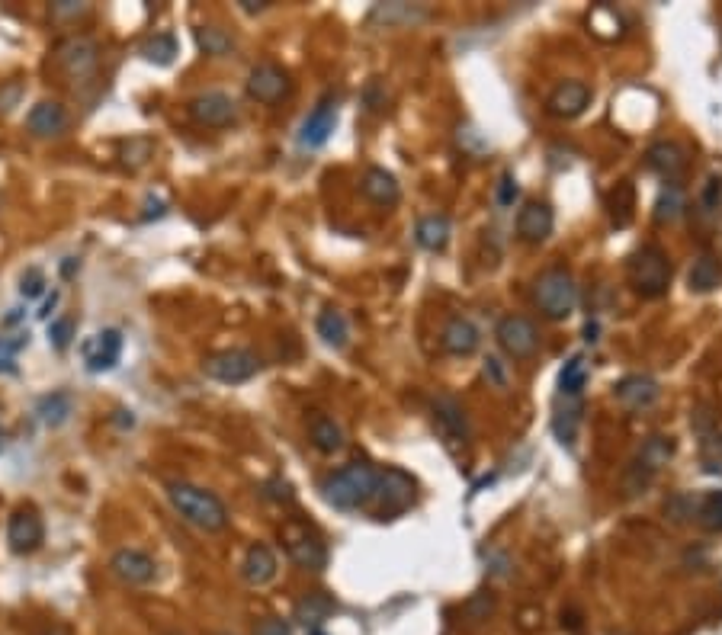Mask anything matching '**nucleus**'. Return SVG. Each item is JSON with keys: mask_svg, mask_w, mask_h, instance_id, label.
I'll use <instances>...</instances> for the list:
<instances>
[{"mask_svg": "<svg viewBox=\"0 0 722 635\" xmlns=\"http://www.w3.org/2000/svg\"><path fill=\"white\" fill-rule=\"evenodd\" d=\"M376 482H379V472L370 466V462L353 459L344 469L325 475V482H321V498H325L334 510H360L366 504H373Z\"/></svg>", "mask_w": 722, "mask_h": 635, "instance_id": "obj_1", "label": "nucleus"}, {"mask_svg": "<svg viewBox=\"0 0 722 635\" xmlns=\"http://www.w3.org/2000/svg\"><path fill=\"white\" fill-rule=\"evenodd\" d=\"M167 501L190 526L203 533H222L228 526V507L219 494L199 488L193 482H171L167 485Z\"/></svg>", "mask_w": 722, "mask_h": 635, "instance_id": "obj_2", "label": "nucleus"}, {"mask_svg": "<svg viewBox=\"0 0 722 635\" xmlns=\"http://www.w3.org/2000/svg\"><path fill=\"white\" fill-rule=\"evenodd\" d=\"M626 276L636 296L642 299H662L671 286V260L658 244L636 247L626 260Z\"/></svg>", "mask_w": 722, "mask_h": 635, "instance_id": "obj_3", "label": "nucleus"}, {"mask_svg": "<svg viewBox=\"0 0 722 635\" xmlns=\"http://www.w3.org/2000/svg\"><path fill=\"white\" fill-rule=\"evenodd\" d=\"M533 302L549 321H565L578 308V283L565 267H549L536 276Z\"/></svg>", "mask_w": 722, "mask_h": 635, "instance_id": "obj_4", "label": "nucleus"}, {"mask_svg": "<svg viewBox=\"0 0 722 635\" xmlns=\"http://www.w3.org/2000/svg\"><path fill=\"white\" fill-rule=\"evenodd\" d=\"M283 546L289 562L299 565L302 571H325L328 568V546L321 542V536L312 530L309 523L289 520L283 526Z\"/></svg>", "mask_w": 722, "mask_h": 635, "instance_id": "obj_5", "label": "nucleus"}, {"mask_svg": "<svg viewBox=\"0 0 722 635\" xmlns=\"http://www.w3.org/2000/svg\"><path fill=\"white\" fill-rule=\"evenodd\" d=\"M55 61H58V68L71 77V81L84 84L100 68V45L90 36H68L55 45Z\"/></svg>", "mask_w": 722, "mask_h": 635, "instance_id": "obj_6", "label": "nucleus"}, {"mask_svg": "<svg viewBox=\"0 0 722 635\" xmlns=\"http://www.w3.org/2000/svg\"><path fill=\"white\" fill-rule=\"evenodd\" d=\"M414 478L402 469H386L379 472L376 482V517L379 520H395L414 504Z\"/></svg>", "mask_w": 722, "mask_h": 635, "instance_id": "obj_7", "label": "nucleus"}, {"mask_svg": "<svg viewBox=\"0 0 722 635\" xmlns=\"http://www.w3.org/2000/svg\"><path fill=\"white\" fill-rule=\"evenodd\" d=\"M203 373L215 382H222V385H241V382H248L260 373V356L254 350H244V347L222 350V353L206 356Z\"/></svg>", "mask_w": 722, "mask_h": 635, "instance_id": "obj_8", "label": "nucleus"}, {"mask_svg": "<svg viewBox=\"0 0 722 635\" xmlns=\"http://www.w3.org/2000/svg\"><path fill=\"white\" fill-rule=\"evenodd\" d=\"M293 94V77L276 61H257L248 74V97L264 106H280Z\"/></svg>", "mask_w": 722, "mask_h": 635, "instance_id": "obj_9", "label": "nucleus"}, {"mask_svg": "<svg viewBox=\"0 0 722 635\" xmlns=\"http://www.w3.org/2000/svg\"><path fill=\"white\" fill-rule=\"evenodd\" d=\"M495 340L511 360H530L540 350V331L527 315H504L495 328Z\"/></svg>", "mask_w": 722, "mask_h": 635, "instance_id": "obj_10", "label": "nucleus"}, {"mask_svg": "<svg viewBox=\"0 0 722 635\" xmlns=\"http://www.w3.org/2000/svg\"><path fill=\"white\" fill-rule=\"evenodd\" d=\"M122 347H126V340H122L119 328H103L97 334H90L87 340H81L84 369L94 376L110 373V369H116L119 360H122Z\"/></svg>", "mask_w": 722, "mask_h": 635, "instance_id": "obj_11", "label": "nucleus"}, {"mask_svg": "<svg viewBox=\"0 0 722 635\" xmlns=\"http://www.w3.org/2000/svg\"><path fill=\"white\" fill-rule=\"evenodd\" d=\"M187 113L203 129H228L238 119V106L222 90H209V94H199L187 103Z\"/></svg>", "mask_w": 722, "mask_h": 635, "instance_id": "obj_12", "label": "nucleus"}, {"mask_svg": "<svg viewBox=\"0 0 722 635\" xmlns=\"http://www.w3.org/2000/svg\"><path fill=\"white\" fill-rule=\"evenodd\" d=\"M7 542L13 555H33L45 542V523L36 507H17L7 523Z\"/></svg>", "mask_w": 722, "mask_h": 635, "instance_id": "obj_13", "label": "nucleus"}, {"mask_svg": "<svg viewBox=\"0 0 722 635\" xmlns=\"http://www.w3.org/2000/svg\"><path fill=\"white\" fill-rule=\"evenodd\" d=\"M334 129H337V97L325 94L315 103V110L305 116L302 129H299V145L309 148V151L325 148L328 138L334 135Z\"/></svg>", "mask_w": 722, "mask_h": 635, "instance_id": "obj_14", "label": "nucleus"}, {"mask_svg": "<svg viewBox=\"0 0 722 635\" xmlns=\"http://www.w3.org/2000/svg\"><path fill=\"white\" fill-rule=\"evenodd\" d=\"M110 571L122 584L142 587L158 578V562L142 549H116L110 559Z\"/></svg>", "mask_w": 722, "mask_h": 635, "instance_id": "obj_15", "label": "nucleus"}, {"mask_svg": "<svg viewBox=\"0 0 722 635\" xmlns=\"http://www.w3.org/2000/svg\"><path fill=\"white\" fill-rule=\"evenodd\" d=\"M434 424H437V433L450 446H463L469 440V417L453 395L434 398Z\"/></svg>", "mask_w": 722, "mask_h": 635, "instance_id": "obj_16", "label": "nucleus"}, {"mask_svg": "<svg viewBox=\"0 0 722 635\" xmlns=\"http://www.w3.org/2000/svg\"><path fill=\"white\" fill-rule=\"evenodd\" d=\"M440 347H443V353H450V356H472L475 350L482 347L479 324H475L472 318H466V315L447 318V324H443V331H440Z\"/></svg>", "mask_w": 722, "mask_h": 635, "instance_id": "obj_17", "label": "nucleus"}, {"mask_svg": "<svg viewBox=\"0 0 722 635\" xmlns=\"http://www.w3.org/2000/svg\"><path fill=\"white\" fill-rule=\"evenodd\" d=\"M552 225H556V212L543 199H530L517 212V238L527 244H543L552 235Z\"/></svg>", "mask_w": 722, "mask_h": 635, "instance_id": "obj_18", "label": "nucleus"}, {"mask_svg": "<svg viewBox=\"0 0 722 635\" xmlns=\"http://www.w3.org/2000/svg\"><path fill=\"white\" fill-rule=\"evenodd\" d=\"M613 398H617L626 411H645L662 398V385H658L652 376L633 373V376H623L617 385H613Z\"/></svg>", "mask_w": 722, "mask_h": 635, "instance_id": "obj_19", "label": "nucleus"}, {"mask_svg": "<svg viewBox=\"0 0 722 635\" xmlns=\"http://www.w3.org/2000/svg\"><path fill=\"white\" fill-rule=\"evenodd\" d=\"M591 106V87L585 81H562L546 100L549 116L556 119H578Z\"/></svg>", "mask_w": 722, "mask_h": 635, "instance_id": "obj_20", "label": "nucleus"}, {"mask_svg": "<svg viewBox=\"0 0 722 635\" xmlns=\"http://www.w3.org/2000/svg\"><path fill=\"white\" fill-rule=\"evenodd\" d=\"M68 110L58 100H39L33 110L26 113V129L36 138H58L68 132Z\"/></svg>", "mask_w": 722, "mask_h": 635, "instance_id": "obj_21", "label": "nucleus"}, {"mask_svg": "<svg viewBox=\"0 0 722 635\" xmlns=\"http://www.w3.org/2000/svg\"><path fill=\"white\" fill-rule=\"evenodd\" d=\"M645 164L665 183H674L687 170V151L678 142H655L645 151Z\"/></svg>", "mask_w": 722, "mask_h": 635, "instance_id": "obj_22", "label": "nucleus"}, {"mask_svg": "<svg viewBox=\"0 0 722 635\" xmlns=\"http://www.w3.org/2000/svg\"><path fill=\"white\" fill-rule=\"evenodd\" d=\"M360 190L379 209H392L398 199H402V187H398V180L389 174L386 167H366V174L360 180Z\"/></svg>", "mask_w": 722, "mask_h": 635, "instance_id": "obj_23", "label": "nucleus"}, {"mask_svg": "<svg viewBox=\"0 0 722 635\" xmlns=\"http://www.w3.org/2000/svg\"><path fill=\"white\" fill-rule=\"evenodd\" d=\"M276 571H280V565H276V555L270 546H264V542H254V546L244 552V562H241V578L248 581L251 587H264L276 578Z\"/></svg>", "mask_w": 722, "mask_h": 635, "instance_id": "obj_24", "label": "nucleus"}, {"mask_svg": "<svg viewBox=\"0 0 722 635\" xmlns=\"http://www.w3.org/2000/svg\"><path fill=\"white\" fill-rule=\"evenodd\" d=\"M450 235H453V225L443 212H430V215H421L418 225H414V241H418L424 251L430 254H443L450 244Z\"/></svg>", "mask_w": 722, "mask_h": 635, "instance_id": "obj_25", "label": "nucleus"}, {"mask_svg": "<svg viewBox=\"0 0 722 635\" xmlns=\"http://www.w3.org/2000/svg\"><path fill=\"white\" fill-rule=\"evenodd\" d=\"M309 440H312V446L318 449L321 456H334V453H341V449H344V430H341V424L334 421V417L315 411L309 417Z\"/></svg>", "mask_w": 722, "mask_h": 635, "instance_id": "obj_26", "label": "nucleus"}, {"mask_svg": "<svg viewBox=\"0 0 722 635\" xmlns=\"http://www.w3.org/2000/svg\"><path fill=\"white\" fill-rule=\"evenodd\" d=\"M334 610H337V603H334L331 594H325V591H312V594H305V597L296 603L293 619H299V623H302L305 629H321V623H325V619H331Z\"/></svg>", "mask_w": 722, "mask_h": 635, "instance_id": "obj_27", "label": "nucleus"}, {"mask_svg": "<svg viewBox=\"0 0 722 635\" xmlns=\"http://www.w3.org/2000/svg\"><path fill=\"white\" fill-rule=\"evenodd\" d=\"M427 17L424 7H414V4H402V0H395V4H376L370 10V23L373 26H386V29H395V26H414Z\"/></svg>", "mask_w": 722, "mask_h": 635, "instance_id": "obj_28", "label": "nucleus"}, {"mask_svg": "<svg viewBox=\"0 0 722 635\" xmlns=\"http://www.w3.org/2000/svg\"><path fill=\"white\" fill-rule=\"evenodd\" d=\"M581 424V398H556V414H552V433L562 446H572Z\"/></svg>", "mask_w": 722, "mask_h": 635, "instance_id": "obj_29", "label": "nucleus"}, {"mask_svg": "<svg viewBox=\"0 0 722 635\" xmlns=\"http://www.w3.org/2000/svg\"><path fill=\"white\" fill-rule=\"evenodd\" d=\"M674 453H678V440L668 437V433H655V437L642 443V449L636 453V462H642L645 469H652L658 475L674 459Z\"/></svg>", "mask_w": 722, "mask_h": 635, "instance_id": "obj_30", "label": "nucleus"}, {"mask_svg": "<svg viewBox=\"0 0 722 635\" xmlns=\"http://www.w3.org/2000/svg\"><path fill=\"white\" fill-rule=\"evenodd\" d=\"M71 414H74V398L68 392H49V395H42L36 401V417L45 424V427H65L71 421Z\"/></svg>", "mask_w": 722, "mask_h": 635, "instance_id": "obj_31", "label": "nucleus"}, {"mask_svg": "<svg viewBox=\"0 0 722 635\" xmlns=\"http://www.w3.org/2000/svg\"><path fill=\"white\" fill-rule=\"evenodd\" d=\"M607 209H610V222L613 228H629L636 215V187L629 180H620L617 187L607 196Z\"/></svg>", "mask_w": 722, "mask_h": 635, "instance_id": "obj_32", "label": "nucleus"}, {"mask_svg": "<svg viewBox=\"0 0 722 635\" xmlns=\"http://www.w3.org/2000/svg\"><path fill=\"white\" fill-rule=\"evenodd\" d=\"M315 331L318 337L325 340L331 350H344L350 344V324H347V315L337 312V308H325V312L318 315L315 321Z\"/></svg>", "mask_w": 722, "mask_h": 635, "instance_id": "obj_33", "label": "nucleus"}, {"mask_svg": "<svg viewBox=\"0 0 722 635\" xmlns=\"http://www.w3.org/2000/svg\"><path fill=\"white\" fill-rule=\"evenodd\" d=\"M585 385H588V356L575 353L559 373V395L556 398H581L585 395Z\"/></svg>", "mask_w": 722, "mask_h": 635, "instance_id": "obj_34", "label": "nucleus"}, {"mask_svg": "<svg viewBox=\"0 0 722 635\" xmlns=\"http://www.w3.org/2000/svg\"><path fill=\"white\" fill-rule=\"evenodd\" d=\"M687 286L690 292H713L722 286V263L713 254H703L694 260V267L687 273Z\"/></svg>", "mask_w": 722, "mask_h": 635, "instance_id": "obj_35", "label": "nucleus"}, {"mask_svg": "<svg viewBox=\"0 0 722 635\" xmlns=\"http://www.w3.org/2000/svg\"><path fill=\"white\" fill-rule=\"evenodd\" d=\"M687 209V196H684V187L681 183H665L662 193L655 199V222L658 225H671L678 222Z\"/></svg>", "mask_w": 722, "mask_h": 635, "instance_id": "obj_36", "label": "nucleus"}, {"mask_svg": "<svg viewBox=\"0 0 722 635\" xmlns=\"http://www.w3.org/2000/svg\"><path fill=\"white\" fill-rule=\"evenodd\" d=\"M196 45L212 58H222V55L235 52V39L228 36L222 26H196Z\"/></svg>", "mask_w": 722, "mask_h": 635, "instance_id": "obj_37", "label": "nucleus"}, {"mask_svg": "<svg viewBox=\"0 0 722 635\" xmlns=\"http://www.w3.org/2000/svg\"><path fill=\"white\" fill-rule=\"evenodd\" d=\"M142 58L151 61V65H171L177 55V36L174 33H155L151 39L142 42Z\"/></svg>", "mask_w": 722, "mask_h": 635, "instance_id": "obj_38", "label": "nucleus"}, {"mask_svg": "<svg viewBox=\"0 0 722 635\" xmlns=\"http://www.w3.org/2000/svg\"><path fill=\"white\" fill-rule=\"evenodd\" d=\"M697 523L706 533H722V491H710L697 501Z\"/></svg>", "mask_w": 722, "mask_h": 635, "instance_id": "obj_39", "label": "nucleus"}, {"mask_svg": "<svg viewBox=\"0 0 722 635\" xmlns=\"http://www.w3.org/2000/svg\"><path fill=\"white\" fill-rule=\"evenodd\" d=\"M151 154H155V142H151V138H132V142L122 148V161L135 170V167L148 164Z\"/></svg>", "mask_w": 722, "mask_h": 635, "instance_id": "obj_40", "label": "nucleus"}, {"mask_svg": "<svg viewBox=\"0 0 722 635\" xmlns=\"http://www.w3.org/2000/svg\"><path fill=\"white\" fill-rule=\"evenodd\" d=\"M260 494H264V498H267V501H273V504H293V501H296V491H293V485H289L286 478H280V475L267 478L264 488H260Z\"/></svg>", "mask_w": 722, "mask_h": 635, "instance_id": "obj_41", "label": "nucleus"}, {"mask_svg": "<svg viewBox=\"0 0 722 635\" xmlns=\"http://www.w3.org/2000/svg\"><path fill=\"white\" fill-rule=\"evenodd\" d=\"M491 613H495V597H488V594H475L472 600H466V607H463V616L472 626L485 623Z\"/></svg>", "mask_w": 722, "mask_h": 635, "instance_id": "obj_42", "label": "nucleus"}, {"mask_svg": "<svg viewBox=\"0 0 722 635\" xmlns=\"http://www.w3.org/2000/svg\"><path fill=\"white\" fill-rule=\"evenodd\" d=\"M45 273L39 270V267H29L23 276H20V296L26 299V302H33V299H39V296H45Z\"/></svg>", "mask_w": 722, "mask_h": 635, "instance_id": "obj_43", "label": "nucleus"}, {"mask_svg": "<svg viewBox=\"0 0 722 635\" xmlns=\"http://www.w3.org/2000/svg\"><path fill=\"white\" fill-rule=\"evenodd\" d=\"M74 340V318H55L49 324V344L55 350H68Z\"/></svg>", "mask_w": 722, "mask_h": 635, "instance_id": "obj_44", "label": "nucleus"}, {"mask_svg": "<svg viewBox=\"0 0 722 635\" xmlns=\"http://www.w3.org/2000/svg\"><path fill=\"white\" fill-rule=\"evenodd\" d=\"M665 514H668L674 523H684L687 517H694V514H697V501H694V498H687V494H674V498L665 504Z\"/></svg>", "mask_w": 722, "mask_h": 635, "instance_id": "obj_45", "label": "nucleus"}, {"mask_svg": "<svg viewBox=\"0 0 722 635\" xmlns=\"http://www.w3.org/2000/svg\"><path fill=\"white\" fill-rule=\"evenodd\" d=\"M26 344H29V334L0 337V366H10V363H13V356H17ZM10 369H13V366H10Z\"/></svg>", "mask_w": 722, "mask_h": 635, "instance_id": "obj_46", "label": "nucleus"}, {"mask_svg": "<svg viewBox=\"0 0 722 635\" xmlns=\"http://www.w3.org/2000/svg\"><path fill=\"white\" fill-rule=\"evenodd\" d=\"M254 635H293V626H289V619L283 616H264L254 626Z\"/></svg>", "mask_w": 722, "mask_h": 635, "instance_id": "obj_47", "label": "nucleus"}, {"mask_svg": "<svg viewBox=\"0 0 722 635\" xmlns=\"http://www.w3.org/2000/svg\"><path fill=\"white\" fill-rule=\"evenodd\" d=\"M84 13H90V4H74V0H58V4H52L55 20H78Z\"/></svg>", "mask_w": 722, "mask_h": 635, "instance_id": "obj_48", "label": "nucleus"}, {"mask_svg": "<svg viewBox=\"0 0 722 635\" xmlns=\"http://www.w3.org/2000/svg\"><path fill=\"white\" fill-rule=\"evenodd\" d=\"M20 100H23V84L20 81H10V84L0 87V113H10L13 106H20Z\"/></svg>", "mask_w": 722, "mask_h": 635, "instance_id": "obj_49", "label": "nucleus"}, {"mask_svg": "<svg viewBox=\"0 0 722 635\" xmlns=\"http://www.w3.org/2000/svg\"><path fill=\"white\" fill-rule=\"evenodd\" d=\"M517 193H520V187H517V180H514L511 174H504V177H501V183H498V193H495V199H498V206H501V209H508V206H514V199H517Z\"/></svg>", "mask_w": 722, "mask_h": 635, "instance_id": "obj_50", "label": "nucleus"}, {"mask_svg": "<svg viewBox=\"0 0 722 635\" xmlns=\"http://www.w3.org/2000/svg\"><path fill=\"white\" fill-rule=\"evenodd\" d=\"M485 376L491 379L495 389H508V373H504V363L498 360V356H488L485 360Z\"/></svg>", "mask_w": 722, "mask_h": 635, "instance_id": "obj_51", "label": "nucleus"}, {"mask_svg": "<svg viewBox=\"0 0 722 635\" xmlns=\"http://www.w3.org/2000/svg\"><path fill=\"white\" fill-rule=\"evenodd\" d=\"M719 196H722V177H710L706 180V190H703V206L713 209L719 203Z\"/></svg>", "mask_w": 722, "mask_h": 635, "instance_id": "obj_52", "label": "nucleus"}, {"mask_svg": "<svg viewBox=\"0 0 722 635\" xmlns=\"http://www.w3.org/2000/svg\"><path fill=\"white\" fill-rule=\"evenodd\" d=\"M58 302H61V292L58 289H52V292H45V299H42V305H39V312H36V318H42V321H49V315L58 308Z\"/></svg>", "mask_w": 722, "mask_h": 635, "instance_id": "obj_53", "label": "nucleus"}, {"mask_svg": "<svg viewBox=\"0 0 722 635\" xmlns=\"http://www.w3.org/2000/svg\"><path fill=\"white\" fill-rule=\"evenodd\" d=\"M363 100H366V110H373V113L386 106V94H379V84H376V81L366 87V97H363Z\"/></svg>", "mask_w": 722, "mask_h": 635, "instance_id": "obj_54", "label": "nucleus"}, {"mask_svg": "<svg viewBox=\"0 0 722 635\" xmlns=\"http://www.w3.org/2000/svg\"><path fill=\"white\" fill-rule=\"evenodd\" d=\"M81 270V260L78 257H65V263H61V276H65V280H71L74 273Z\"/></svg>", "mask_w": 722, "mask_h": 635, "instance_id": "obj_55", "label": "nucleus"}, {"mask_svg": "<svg viewBox=\"0 0 722 635\" xmlns=\"http://www.w3.org/2000/svg\"><path fill=\"white\" fill-rule=\"evenodd\" d=\"M113 424L122 427V430H132V427H135V417H132V411H116Z\"/></svg>", "mask_w": 722, "mask_h": 635, "instance_id": "obj_56", "label": "nucleus"}, {"mask_svg": "<svg viewBox=\"0 0 722 635\" xmlns=\"http://www.w3.org/2000/svg\"><path fill=\"white\" fill-rule=\"evenodd\" d=\"M241 10L244 13H260V10H267V0H238Z\"/></svg>", "mask_w": 722, "mask_h": 635, "instance_id": "obj_57", "label": "nucleus"}, {"mask_svg": "<svg viewBox=\"0 0 722 635\" xmlns=\"http://www.w3.org/2000/svg\"><path fill=\"white\" fill-rule=\"evenodd\" d=\"M20 321H23V308H10V315L4 318L7 328H13V324H20Z\"/></svg>", "mask_w": 722, "mask_h": 635, "instance_id": "obj_58", "label": "nucleus"}, {"mask_svg": "<svg viewBox=\"0 0 722 635\" xmlns=\"http://www.w3.org/2000/svg\"><path fill=\"white\" fill-rule=\"evenodd\" d=\"M39 635H71V632L61 629V626H52V629H45V632H39Z\"/></svg>", "mask_w": 722, "mask_h": 635, "instance_id": "obj_59", "label": "nucleus"}, {"mask_svg": "<svg viewBox=\"0 0 722 635\" xmlns=\"http://www.w3.org/2000/svg\"><path fill=\"white\" fill-rule=\"evenodd\" d=\"M0 453H4V430H0Z\"/></svg>", "mask_w": 722, "mask_h": 635, "instance_id": "obj_60", "label": "nucleus"}, {"mask_svg": "<svg viewBox=\"0 0 722 635\" xmlns=\"http://www.w3.org/2000/svg\"><path fill=\"white\" fill-rule=\"evenodd\" d=\"M309 635H325V632H321V629H309Z\"/></svg>", "mask_w": 722, "mask_h": 635, "instance_id": "obj_61", "label": "nucleus"}, {"mask_svg": "<svg viewBox=\"0 0 722 635\" xmlns=\"http://www.w3.org/2000/svg\"><path fill=\"white\" fill-rule=\"evenodd\" d=\"M610 635H626V632H610Z\"/></svg>", "mask_w": 722, "mask_h": 635, "instance_id": "obj_62", "label": "nucleus"}]
</instances>
